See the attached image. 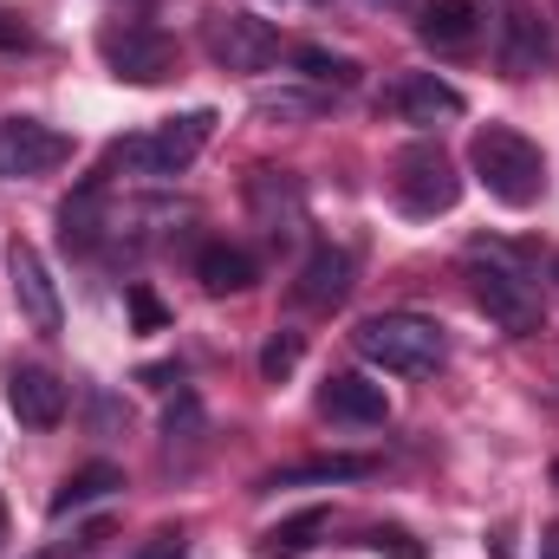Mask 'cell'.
Masks as SVG:
<instances>
[{"instance_id":"1","label":"cell","mask_w":559,"mask_h":559,"mask_svg":"<svg viewBox=\"0 0 559 559\" xmlns=\"http://www.w3.org/2000/svg\"><path fill=\"white\" fill-rule=\"evenodd\" d=\"M468 169H475V182L501 209H534L547 195V156H540L534 138H521L514 124H481L475 143H468Z\"/></svg>"},{"instance_id":"2","label":"cell","mask_w":559,"mask_h":559,"mask_svg":"<svg viewBox=\"0 0 559 559\" xmlns=\"http://www.w3.org/2000/svg\"><path fill=\"white\" fill-rule=\"evenodd\" d=\"M352 345H358L365 365H378V371H391V378H429V371L449 358L442 325L423 319V312H371V319H358Z\"/></svg>"},{"instance_id":"3","label":"cell","mask_w":559,"mask_h":559,"mask_svg":"<svg viewBox=\"0 0 559 559\" xmlns=\"http://www.w3.org/2000/svg\"><path fill=\"white\" fill-rule=\"evenodd\" d=\"M215 138V111H182V118H163L156 131H138V138H118L105 150V176H150V182H163V176H182L195 156H202V143Z\"/></svg>"},{"instance_id":"4","label":"cell","mask_w":559,"mask_h":559,"mask_svg":"<svg viewBox=\"0 0 559 559\" xmlns=\"http://www.w3.org/2000/svg\"><path fill=\"white\" fill-rule=\"evenodd\" d=\"M468 293L508 338H534L540 332V293H534V280L521 274V261L508 248H495V241L468 248Z\"/></svg>"},{"instance_id":"5","label":"cell","mask_w":559,"mask_h":559,"mask_svg":"<svg viewBox=\"0 0 559 559\" xmlns=\"http://www.w3.org/2000/svg\"><path fill=\"white\" fill-rule=\"evenodd\" d=\"M391 202L411 222H436V215H449L462 202V176H455V163H449L442 143L423 138L411 150H397V163H391Z\"/></svg>"},{"instance_id":"6","label":"cell","mask_w":559,"mask_h":559,"mask_svg":"<svg viewBox=\"0 0 559 559\" xmlns=\"http://www.w3.org/2000/svg\"><path fill=\"white\" fill-rule=\"evenodd\" d=\"M98 59L124 85H163L176 72V39L150 20H105L98 26Z\"/></svg>"},{"instance_id":"7","label":"cell","mask_w":559,"mask_h":559,"mask_svg":"<svg viewBox=\"0 0 559 559\" xmlns=\"http://www.w3.org/2000/svg\"><path fill=\"white\" fill-rule=\"evenodd\" d=\"M202 46L222 72H267L280 59V26L261 13H241V7H222L202 20Z\"/></svg>"},{"instance_id":"8","label":"cell","mask_w":559,"mask_h":559,"mask_svg":"<svg viewBox=\"0 0 559 559\" xmlns=\"http://www.w3.org/2000/svg\"><path fill=\"white\" fill-rule=\"evenodd\" d=\"M7 286H13V299H20V319L39 332V338H59V325H66V306H59V286L46 274V261H39V248L33 241H7Z\"/></svg>"},{"instance_id":"9","label":"cell","mask_w":559,"mask_h":559,"mask_svg":"<svg viewBox=\"0 0 559 559\" xmlns=\"http://www.w3.org/2000/svg\"><path fill=\"white\" fill-rule=\"evenodd\" d=\"M72 156V138L39 118H0V176H46Z\"/></svg>"},{"instance_id":"10","label":"cell","mask_w":559,"mask_h":559,"mask_svg":"<svg viewBox=\"0 0 559 559\" xmlns=\"http://www.w3.org/2000/svg\"><path fill=\"white\" fill-rule=\"evenodd\" d=\"M384 111L391 118H404V124H449V118H462L468 111V98L449 85V79H436V72H404L391 92H384Z\"/></svg>"},{"instance_id":"11","label":"cell","mask_w":559,"mask_h":559,"mask_svg":"<svg viewBox=\"0 0 559 559\" xmlns=\"http://www.w3.org/2000/svg\"><path fill=\"white\" fill-rule=\"evenodd\" d=\"M319 411L332 423H352V429H378V423H391V397H384V384H371L358 371H332L319 391Z\"/></svg>"},{"instance_id":"12","label":"cell","mask_w":559,"mask_h":559,"mask_svg":"<svg viewBox=\"0 0 559 559\" xmlns=\"http://www.w3.org/2000/svg\"><path fill=\"white\" fill-rule=\"evenodd\" d=\"M488 26V7L481 0H429L417 20V39L429 52H468Z\"/></svg>"},{"instance_id":"13","label":"cell","mask_w":559,"mask_h":559,"mask_svg":"<svg viewBox=\"0 0 559 559\" xmlns=\"http://www.w3.org/2000/svg\"><path fill=\"white\" fill-rule=\"evenodd\" d=\"M345 293H352V254L332 248V241H319V248L306 254L299 280H293V299L312 306V312H332V306H345Z\"/></svg>"},{"instance_id":"14","label":"cell","mask_w":559,"mask_h":559,"mask_svg":"<svg viewBox=\"0 0 559 559\" xmlns=\"http://www.w3.org/2000/svg\"><path fill=\"white\" fill-rule=\"evenodd\" d=\"M7 404H13V417L26 423V429H52V423L66 417V384L52 371H39V365H13Z\"/></svg>"},{"instance_id":"15","label":"cell","mask_w":559,"mask_h":559,"mask_svg":"<svg viewBox=\"0 0 559 559\" xmlns=\"http://www.w3.org/2000/svg\"><path fill=\"white\" fill-rule=\"evenodd\" d=\"M105 228H111V215H105V182L92 176V182H79V189L59 202V241H66L72 254H92V248L105 241Z\"/></svg>"},{"instance_id":"16","label":"cell","mask_w":559,"mask_h":559,"mask_svg":"<svg viewBox=\"0 0 559 559\" xmlns=\"http://www.w3.org/2000/svg\"><path fill=\"white\" fill-rule=\"evenodd\" d=\"M378 462L371 455H312V462H293V468H274L254 481V495H274V488H325V481H358L371 475Z\"/></svg>"},{"instance_id":"17","label":"cell","mask_w":559,"mask_h":559,"mask_svg":"<svg viewBox=\"0 0 559 559\" xmlns=\"http://www.w3.org/2000/svg\"><path fill=\"white\" fill-rule=\"evenodd\" d=\"M547 66V26L527 13V7H514L508 20H501V72L508 79H527V72H540Z\"/></svg>"},{"instance_id":"18","label":"cell","mask_w":559,"mask_h":559,"mask_svg":"<svg viewBox=\"0 0 559 559\" xmlns=\"http://www.w3.org/2000/svg\"><path fill=\"white\" fill-rule=\"evenodd\" d=\"M254 274H261V267H254V254H248V248L215 241V248H202V254H195V280H202L215 299H222V293H248Z\"/></svg>"},{"instance_id":"19","label":"cell","mask_w":559,"mask_h":559,"mask_svg":"<svg viewBox=\"0 0 559 559\" xmlns=\"http://www.w3.org/2000/svg\"><path fill=\"white\" fill-rule=\"evenodd\" d=\"M118 488H124V468H111V462H92V468L66 475V488L52 495V521H66L72 508H92V501H105V495H118Z\"/></svg>"},{"instance_id":"20","label":"cell","mask_w":559,"mask_h":559,"mask_svg":"<svg viewBox=\"0 0 559 559\" xmlns=\"http://www.w3.org/2000/svg\"><path fill=\"white\" fill-rule=\"evenodd\" d=\"M332 527V514L325 508H306V514H293V521H280V527H267L261 534V559H299L312 554V540Z\"/></svg>"},{"instance_id":"21","label":"cell","mask_w":559,"mask_h":559,"mask_svg":"<svg viewBox=\"0 0 559 559\" xmlns=\"http://www.w3.org/2000/svg\"><path fill=\"white\" fill-rule=\"evenodd\" d=\"M325 92H299V85H274V92H254V111L267 118V124H312V118H325Z\"/></svg>"},{"instance_id":"22","label":"cell","mask_w":559,"mask_h":559,"mask_svg":"<svg viewBox=\"0 0 559 559\" xmlns=\"http://www.w3.org/2000/svg\"><path fill=\"white\" fill-rule=\"evenodd\" d=\"M293 66H299L306 85H332V92H352L358 85V59L325 52V46H293Z\"/></svg>"},{"instance_id":"23","label":"cell","mask_w":559,"mask_h":559,"mask_svg":"<svg viewBox=\"0 0 559 559\" xmlns=\"http://www.w3.org/2000/svg\"><path fill=\"white\" fill-rule=\"evenodd\" d=\"M163 436H169V442H195V436H202V404H195L189 391H176V404L163 411Z\"/></svg>"},{"instance_id":"24","label":"cell","mask_w":559,"mask_h":559,"mask_svg":"<svg viewBox=\"0 0 559 559\" xmlns=\"http://www.w3.org/2000/svg\"><path fill=\"white\" fill-rule=\"evenodd\" d=\"M306 358V345H299V332H280V338H267V352H261V378H293V365Z\"/></svg>"},{"instance_id":"25","label":"cell","mask_w":559,"mask_h":559,"mask_svg":"<svg viewBox=\"0 0 559 559\" xmlns=\"http://www.w3.org/2000/svg\"><path fill=\"white\" fill-rule=\"evenodd\" d=\"M124 306H131L138 332H163V325H169V312H163V299H156L150 286H124Z\"/></svg>"},{"instance_id":"26","label":"cell","mask_w":559,"mask_h":559,"mask_svg":"<svg viewBox=\"0 0 559 559\" xmlns=\"http://www.w3.org/2000/svg\"><path fill=\"white\" fill-rule=\"evenodd\" d=\"M365 547H371V554H391V559H423V540H411L404 527H371Z\"/></svg>"},{"instance_id":"27","label":"cell","mask_w":559,"mask_h":559,"mask_svg":"<svg viewBox=\"0 0 559 559\" xmlns=\"http://www.w3.org/2000/svg\"><path fill=\"white\" fill-rule=\"evenodd\" d=\"M26 46H33V26H26L20 13L0 7V52H26Z\"/></svg>"},{"instance_id":"28","label":"cell","mask_w":559,"mask_h":559,"mask_svg":"<svg viewBox=\"0 0 559 559\" xmlns=\"http://www.w3.org/2000/svg\"><path fill=\"white\" fill-rule=\"evenodd\" d=\"M131 559H189V540H182V534H156V540H143Z\"/></svg>"},{"instance_id":"29","label":"cell","mask_w":559,"mask_h":559,"mask_svg":"<svg viewBox=\"0 0 559 559\" xmlns=\"http://www.w3.org/2000/svg\"><path fill=\"white\" fill-rule=\"evenodd\" d=\"M92 423H98V429H131V411H124V404H111L105 391H92Z\"/></svg>"},{"instance_id":"30","label":"cell","mask_w":559,"mask_h":559,"mask_svg":"<svg viewBox=\"0 0 559 559\" xmlns=\"http://www.w3.org/2000/svg\"><path fill=\"white\" fill-rule=\"evenodd\" d=\"M540 559H559V521L547 527V540H540Z\"/></svg>"},{"instance_id":"31","label":"cell","mask_w":559,"mask_h":559,"mask_svg":"<svg viewBox=\"0 0 559 559\" xmlns=\"http://www.w3.org/2000/svg\"><path fill=\"white\" fill-rule=\"evenodd\" d=\"M547 274H554V286H559V254H554V261H547Z\"/></svg>"},{"instance_id":"32","label":"cell","mask_w":559,"mask_h":559,"mask_svg":"<svg viewBox=\"0 0 559 559\" xmlns=\"http://www.w3.org/2000/svg\"><path fill=\"white\" fill-rule=\"evenodd\" d=\"M0 540H7V514H0Z\"/></svg>"},{"instance_id":"33","label":"cell","mask_w":559,"mask_h":559,"mask_svg":"<svg viewBox=\"0 0 559 559\" xmlns=\"http://www.w3.org/2000/svg\"><path fill=\"white\" fill-rule=\"evenodd\" d=\"M554 488H559V462H554Z\"/></svg>"},{"instance_id":"34","label":"cell","mask_w":559,"mask_h":559,"mask_svg":"<svg viewBox=\"0 0 559 559\" xmlns=\"http://www.w3.org/2000/svg\"><path fill=\"white\" fill-rule=\"evenodd\" d=\"M384 7H391V0H384Z\"/></svg>"}]
</instances>
